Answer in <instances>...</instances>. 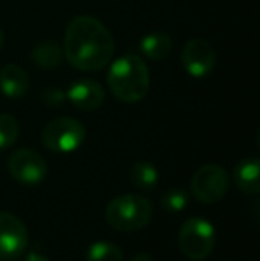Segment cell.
Returning a JSON list of instances; mask_svg holds the SVG:
<instances>
[{
	"label": "cell",
	"instance_id": "obj_1",
	"mask_svg": "<svg viewBox=\"0 0 260 261\" xmlns=\"http://www.w3.org/2000/svg\"><path fill=\"white\" fill-rule=\"evenodd\" d=\"M63 55L75 69L98 71L114 55V38L98 18L80 14L64 32Z\"/></svg>",
	"mask_w": 260,
	"mask_h": 261
},
{
	"label": "cell",
	"instance_id": "obj_2",
	"mask_svg": "<svg viewBox=\"0 0 260 261\" xmlns=\"http://www.w3.org/2000/svg\"><path fill=\"white\" fill-rule=\"evenodd\" d=\"M107 84L120 101L139 103L150 89V73L145 59L135 54L122 55L112 62L107 73Z\"/></svg>",
	"mask_w": 260,
	"mask_h": 261
},
{
	"label": "cell",
	"instance_id": "obj_3",
	"mask_svg": "<svg viewBox=\"0 0 260 261\" xmlns=\"http://www.w3.org/2000/svg\"><path fill=\"white\" fill-rule=\"evenodd\" d=\"M153 204L148 197L137 194H122L105 208V220L116 231H139L152 220Z\"/></svg>",
	"mask_w": 260,
	"mask_h": 261
},
{
	"label": "cell",
	"instance_id": "obj_4",
	"mask_svg": "<svg viewBox=\"0 0 260 261\" xmlns=\"http://www.w3.org/2000/svg\"><path fill=\"white\" fill-rule=\"evenodd\" d=\"M216 245V229L203 217H191L180 227L178 247L191 261H201L210 256Z\"/></svg>",
	"mask_w": 260,
	"mask_h": 261
},
{
	"label": "cell",
	"instance_id": "obj_5",
	"mask_svg": "<svg viewBox=\"0 0 260 261\" xmlns=\"http://www.w3.org/2000/svg\"><path fill=\"white\" fill-rule=\"evenodd\" d=\"M86 139V128L79 119L57 117L43 128L41 141L45 148L54 153H72L82 146Z\"/></svg>",
	"mask_w": 260,
	"mask_h": 261
},
{
	"label": "cell",
	"instance_id": "obj_6",
	"mask_svg": "<svg viewBox=\"0 0 260 261\" xmlns=\"http://www.w3.org/2000/svg\"><path fill=\"white\" fill-rule=\"evenodd\" d=\"M228 172L218 164L201 165L191 179V194L196 201L205 204H214L221 201L228 192Z\"/></svg>",
	"mask_w": 260,
	"mask_h": 261
},
{
	"label": "cell",
	"instance_id": "obj_7",
	"mask_svg": "<svg viewBox=\"0 0 260 261\" xmlns=\"http://www.w3.org/2000/svg\"><path fill=\"white\" fill-rule=\"evenodd\" d=\"M7 169L13 179L23 185H38L49 174V165L45 158L32 149H16L7 160Z\"/></svg>",
	"mask_w": 260,
	"mask_h": 261
},
{
	"label": "cell",
	"instance_id": "obj_8",
	"mask_svg": "<svg viewBox=\"0 0 260 261\" xmlns=\"http://www.w3.org/2000/svg\"><path fill=\"white\" fill-rule=\"evenodd\" d=\"M29 231L16 215L0 212V261L16 259L27 251Z\"/></svg>",
	"mask_w": 260,
	"mask_h": 261
},
{
	"label": "cell",
	"instance_id": "obj_9",
	"mask_svg": "<svg viewBox=\"0 0 260 261\" xmlns=\"http://www.w3.org/2000/svg\"><path fill=\"white\" fill-rule=\"evenodd\" d=\"M216 50L207 39L195 38L185 43L182 50V66L195 79L210 75L216 66Z\"/></svg>",
	"mask_w": 260,
	"mask_h": 261
},
{
	"label": "cell",
	"instance_id": "obj_10",
	"mask_svg": "<svg viewBox=\"0 0 260 261\" xmlns=\"http://www.w3.org/2000/svg\"><path fill=\"white\" fill-rule=\"evenodd\" d=\"M66 98L79 110H97L98 107L104 103L105 93L104 87L97 80L80 79L69 86Z\"/></svg>",
	"mask_w": 260,
	"mask_h": 261
},
{
	"label": "cell",
	"instance_id": "obj_11",
	"mask_svg": "<svg viewBox=\"0 0 260 261\" xmlns=\"http://www.w3.org/2000/svg\"><path fill=\"white\" fill-rule=\"evenodd\" d=\"M233 183L244 194H258L260 190V162L255 156L243 158L233 169Z\"/></svg>",
	"mask_w": 260,
	"mask_h": 261
},
{
	"label": "cell",
	"instance_id": "obj_12",
	"mask_svg": "<svg viewBox=\"0 0 260 261\" xmlns=\"http://www.w3.org/2000/svg\"><path fill=\"white\" fill-rule=\"evenodd\" d=\"M31 80L21 66L6 64L0 69V91L7 98H20L29 91Z\"/></svg>",
	"mask_w": 260,
	"mask_h": 261
},
{
	"label": "cell",
	"instance_id": "obj_13",
	"mask_svg": "<svg viewBox=\"0 0 260 261\" xmlns=\"http://www.w3.org/2000/svg\"><path fill=\"white\" fill-rule=\"evenodd\" d=\"M139 48L145 57L152 61H164L173 48V43L166 32H150L141 39Z\"/></svg>",
	"mask_w": 260,
	"mask_h": 261
},
{
	"label": "cell",
	"instance_id": "obj_14",
	"mask_svg": "<svg viewBox=\"0 0 260 261\" xmlns=\"http://www.w3.org/2000/svg\"><path fill=\"white\" fill-rule=\"evenodd\" d=\"M31 61L41 69L57 68L63 61V48L56 41H41L31 50Z\"/></svg>",
	"mask_w": 260,
	"mask_h": 261
},
{
	"label": "cell",
	"instance_id": "obj_15",
	"mask_svg": "<svg viewBox=\"0 0 260 261\" xmlns=\"http://www.w3.org/2000/svg\"><path fill=\"white\" fill-rule=\"evenodd\" d=\"M130 179L137 189L141 190H150L157 185L159 181V171L152 162H135L130 167Z\"/></svg>",
	"mask_w": 260,
	"mask_h": 261
},
{
	"label": "cell",
	"instance_id": "obj_16",
	"mask_svg": "<svg viewBox=\"0 0 260 261\" xmlns=\"http://www.w3.org/2000/svg\"><path fill=\"white\" fill-rule=\"evenodd\" d=\"M86 261H123V252L111 242H93L87 247Z\"/></svg>",
	"mask_w": 260,
	"mask_h": 261
},
{
	"label": "cell",
	"instance_id": "obj_17",
	"mask_svg": "<svg viewBox=\"0 0 260 261\" xmlns=\"http://www.w3.org/2000/svg\"><path fill=\"white\" fill-rule=\"evenodd\" d=\"M20 124L11 114H0V149H7L16 142Z\"/></svg>",
	"mask_w": 260,
	"mask_h": 261
},
{
	"label": "cell",
	"instance_id": "obj_18",
	"mask_svg": "<svg viewBox=\"0 0 260 261\" xmlns=\"http://www.w3.org/2000/svg\"><path fill=\"white\" fill-rule=\"evenodd\" d=\"M189 203V194L184 189H170L164 192L160 204L166 212H182Z\"/></svg>",
	"mask_w": 260,
	"mask_h": 261
},
{
	"label": "cell",
	"instance_id": "obj_19",
	"mask_svg": "<svg viewBox=\"0 0 260 261\" xmlns=\"http://www.w3.org/2000/svg\"><path fill=\"white\" fill-rule=\"evenodd\" d=\"M43 98V103L49 105V107H59L64 103V98H66V93H63L61 89H57V87H50V89H46L45 93L41 94Z\"/></svg>",
	"mask_w": 260,
	"mask_h": 261
},
{
	"label": "cell",
	"instance_id": "obj_20",
	"mask_svg": "<svg viewBox=\"0 0 260 261\" xmlns=\"http://www.w3.org/2000/svg\"><path fill=\"white\" fill-rule=\"evenodd\" d=\"M25 261H50V259L45 258L43 254H39V252H29Z\"/></svg>",
	"mask_w": 260,
	"mask_h": 261
},
{
	"label": "cell",
	"instance_id": "obj_21",
	"mask_svg": "<svg viewBox=\"0 0 260 261\" xmlns=\"http://www.w3.org/2000/svg\"><path fill=\"white\" fill-rule=\"evenodd\" d=\"M132 261H153V259H152V256H150L148 252H139V254L134 256V259H132Z\"/></svg>",
	"mask_w": 260,
	"mask_h": 261
},
{
	"label": "cell",
	"instance_id": "obj_22",
	"mask_svg": "<svg viewBox=\"0 0 260 261\" xmlns=\"http://www.w3.org/2000/svg\"><path fill=\"white\" fill-rule=\"evenodd\" d=\"M2 45H4V34H2V31H0V48H2Z\"/></svg>",
	"mask_w": 260,
	"mask_h": 261
},
{
	"label": "cell",
	"instance_id": "obj_23",
	"mask_svg": "<svg viewBox=\"0 0 260 261\" xmlns=\"http://www.w3.org/2000/svg\"><path fill=\"white\" fill-rule=\"evenodd\" d=\"M11 261H13V259H11Z\"/></svg>",
	"mask_w": 260,
	"mask_h": 261
}]
</instances>
